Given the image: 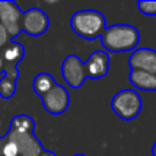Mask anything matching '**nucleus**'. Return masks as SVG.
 <instances>
[{
	"label": "nucleus",
	"mask_w": 156,
	"mask_h": 156,
	"mask_svg": "<svg viewBox=\"0 0 156 156\" xmlns=\"http://www.w3.org/2000/svg\"><path fill=\"white\" fill-rule=\"evenodd\" d=\"M114 112L123 121H133L137 118L143 107L141 96L133 89H122L111 100Z\"/></svg>",
	"instance_id": "3"
},
{
	"label": "nucleus",
	"mask_w": 156,
	"mask_h": 156,
	"mask_svg": "<svg viewBox=\"0 0 156 156\" xmlns=\"http://www.w3.org/2000/svg\"><path fill=\"white\" fill-rule=\"evenodd\" d=\"M49 27V18L41 8L33 7L23 12L22 18V32L27 36L38 37L44 34Z\"/></svg>",
	"instance_id": "7"
},
{
	"label": "nucleus",
	"mask_w": 156,
	"mask_h": 156,
	"mask_svg": "<svg viewBox=\"0 0 156 156\" xmlns=\"http://www.w3.org/2000/svg\"><path fill=\"white\" fill-rule=\"evenodd\" d=\"M130 70H141L156 74V51L152 48H137L129 56Z\"/></svg>",
	"instance_id": "10"
},
{
	"label": "nucleus",
	"mask_w": 156,
	"mask_h": 156,
	"mask_svg": "<svg viewBox=\"0 0 156 156\" xmlns=\"http://www.w3.org/2000/svg\"><path fill=\"white\" fill-rule=\"evenodd\" d=\"M140 43V32L137 27L127 23H118L107 27L101 34V44L108 52L134 51Z\"/></svg>",
	"instance_id": "1"
},
{
	"label": "nucleus",
	"mask_w": 156,
	"mask_h": 156,
	"mask_svg": "<svg viewBox=\"0 0 156 156\" xmlns=\"http://www.w3.org/2000/svg\"><path fill=\"white\" fill-rule=\"evenodd\" d=\"M73 156H86V155H83V154H76V155H73Z\"/></svg>",
	"instance_id": "22"
},
{
	"label": "nucleus",
	"mask_w": 156,
	"mask_h": 156,
	"mask_svg": "<svg viewBox=\"0 0 156 156\" xmlns=\"http://www.w3.org/2000/svg\"><path fill=\"white\" fill-rule=\"evenodd\" d=\"M8 129L16 130V132H30L34 133L36 123L33 121V118L26 114H19V115L14 116L10 122V127Z\"/></svg>",
	"instance_id": "14"
},
{
	"label": "nucleus",
	"mask_w": 156,
	"mask_h": 156,
	"mask_svg": "<svg viewBox=\"0 0 156 156\" xmlns=\"http://www.w3.org/2000/svg\"><path fill=\"white\" fill-rule=\"evenodd\" d=\"M129 81L134 88L144 92H155L156 90V74L147 73L141 70H130Z\"/></svg>",
	"instance_id": "12"
},
{
	"label": "nucleus",
	"mask_w": 156,
	"mask_h": 156,
	"mask_svg": "<svg viewBox=\"0 0 156 156\" xmlns=\"http://www.w3.org/2000/svg\"><path fill=\"white\" fill-rule=\"evenodd\" d=\"M62 77L70 88H81L88 78L85 63L77 55H69L62 62Z\"/></svg>",
	"instance_id": "6"
},
{
	"label": "nucleus",
	"mask_w": 156,
	"mask_h": 156,
	"mask_svg": "<svg viewBox=\"0 0 156 156\" xmlns=\"http://www.w3.org/2000/svg\"><path fill=\"white\" fill-rule=\"evenodd\" d=\"M137 7L141 14L148 16H156V0H140Z\"/></svg>",
	"instance_id": "16"
},
{
	"label": "nucleus",
	"mask_w": 156,
	"mask_h": 156,
	"mask_svg": "<svg viewBox=\"0 0 156 156\" xmlns=\"http://www.w3.org/2000/svg\"><path fill=\"white\" fill-rule=\"evenodd\" d=\"M16 92V81L11 80V78L5 77L3 73L0 77V96L3 99H11Z\"/></svg>",
	"instance_id": "15"
},
{
	"label": "nucleus",
	"mask_w": 156,
	"mask_h": 156,
	"mask_svg": "<svg viewBox=\"0 0 156 156\" xmlns=\"http://www.w3.org/2000/svg\"><path fill=\"white\" fill-rule=\"evenodd\" d=\"M22 18H23V12L15 2L0 0V23L7 30L11 40L21 34Z\"/></svg>",
	"instance_id": "4"
},
{
	"label": "nucleus",
	"mask_w": 156,
	"mask_h": 156,
	"mask_svg": "<svg viewBox=\"0 0 156 156\" xmlns=\"http://www.w3.org/2000/svg\"><path fill=\"white\" fill-rule=\"evenodd\" d=\"M4 73V66H3V59H2V55H0V76Z\"/></svg>",
	"instance_id": "20"
},
{
	"label": "nucleus",
	"mask_w": 156,
	"mask_h": 156,
	"mask_svg": "<svg viewBox=\"0 0 156 156\" xmlns=\"http://www.w3.org/2000/svg\"><path fill=\"white\" fill-rule=\"evenodd\" d=\"M41 103L47 112L52 115H60L70 105V93L65 86L55 83L51 90L41 97Z\"/></svg>",
	"instance_id": "9"
},
{
	"label": "nucleus",
	"mask_w": 156,
	"mask_h": 156,
	"mask_svg": "<svg viewBox=\"0 0 156 156\" xmlns=\"http://www.w3.org/2000/svg\"><path fill=\"white\" fill-rule=\"evenodd\" d=\"M38 156H56V155H55L52 151H49V149H44V151L41 152Z\"/></svg>",
	"instance_id": "19"
},
{
	"label": "nucleus",
	"mask_w": 156,
	"mask_h": 156,
	"mask_svg": "<svg viewBox=\"0 0 156 156\" xmlns=\"http://www.w3.org/2000/svg\"><path fill=\"white\" fill-rule=\"evenodd\" d=\"M16 145L18 156H38L44 151L40 140L30 132H16V130L8 129L5 133Z\"/></svg>",
	"instance_id": "8"
},
{
	"label": "nucleus",
	"mask_w": 156,
	"mask_h": 156,
	"mask_svg": "<svg viewBox=\"0 0 156 156\" xmlns=\"http://www.w3.org/2000/svg\"><path fill=\"white\" fill-rule=\"evenodd\" d=\"M70 26L78 37H82L85 40H94L101 37L104 30L107 29L104 15L96 10H82L73 14Z\"/></svg>",
	"instance_id": "2"
},
{
	"label": "nucleus",
	"mask_w": 156,
	"mask_h": 156,
	"mask_svg": "<svg viewBox=\"0 0 156 156\" xmlns=\"http://www.w3.org/2000/svg\"><path fill=\"white\" fill-rule=\"evenodd\" d=\"M152 156H156V143L154 144V147H152Z\"/></svg>",
	"instance_id": "21"
},
{
	"label": "nucleus",
	"mask_w": 156,
	"mask_h": 156,
	"mask_svg": "<svg viewBox=\"0 0 156 156\" xmlns=\"http://www.w3.org/2000/svg\"><path fill=\"white\" fill-rule=\"evenodd\" d=\"M10 41H11V38H10V36H8L7 30L4 29V26H3L2 23H0V49H2L7 43H10Z\"/></svg>",
	"instance_id": "17"
},
{
	"label": "nucleus",
	"mask_w": 156,
	"mask_h": 156,
	"mask_svg": "<svg viewBox=\"0 0 156 156\" xmlns=\"http://www.w3.org/2000/svg\"><path fill=\"white\" fill-rule=\"evenodd\" d=\"M5 143H7V140H5V136H3V137H0V156H4Z\"/></svg>",
	"instance_id": "18"
},
{
	"label": "nucleus",
	"mask_w": 156,
	"mask_h": 156,
	"mask_svg": "<svg viewBox=\"0 0 156 156\" xmlns=\"http://www.w3.org/2000/svg\"><path fill=\"white\" fill-rule=\"evenodd\" d=\"M85 69L90 80L104 78L110 70V54L107 51H94L85 62Z\"/></svg>",
	"instance_id": "11"
},
{
	"label": "nucleus",
	"mask_w": 156,
	"mask_h": 156,
	"mask_svg": "<svg viewBox=\"0 0 156 156\" xmlns=\"http://www.w3.org/2000/svg\"><path fill=\"white\" fill-rule=\"evenodd\" d=\"M0 55H2V59H3L5 77L11 78L14 81H18V77H19L18 63L25 56V47L21 43H18V41L11 40L10 43H7L0 49Z\"/></svg>",
	"instance_id": "5"
},
{
	"label": "nucleus",
	"mask_w": 156,
	"mask_h": 156,
	"mask_svg": "<svg viewBox=\"0 0 156 156\" xmlns=\"http://www.w3.org/2000/svg\"><path fill=\"white\" fill-rule=\"evenodd\" d=\"M54 77L49 73H38L33 80V90L37 96L43 97L44 94H47L52 89V86L55 85Z\"/></svg>",
	"instance_id": "13"
}]
</instances>
